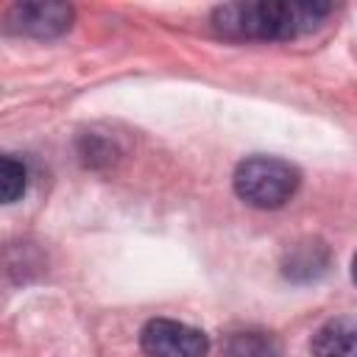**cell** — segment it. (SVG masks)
<instances>
[{
  "instance_id": "1",
  "label": "cell",
  "mask_w": 357,
  "mask_h": 357,
  "mask_svg": "<svg viewBox=\"0 0 357 357\" xmlns=\"http://www.w3.org/2000/svg\"><path fill=\"white\" fill-rule=\"evenodd\" d=\"M332 14L329 3H223L209 22L218 36L231 42H287L315 31Z\"/></svg>"
},
{
  "instance_id": "4",
  "label": "cell",
  "mask_w": 357,
  "mask_h": 357,
  "mask_svg": "<svg viewBox=\"0 0 357 357\" xmlns=\"http://www.w3.org/2000/svg\"><path fill=\"white\" fill-rule=\"evenodd\" d=\"M73 25V6L67 3H14L3 17V31L28 39H56Z\"/></svg>"
},
{
  "instance_id": "8",
  "label": "cell",
  "mask_w": 357,
  "mask_h": 357,
  "mask_svg": "<svg viewBox=\"0 0 357 357\" xmlns=\"http://www.w3.org/2000/svg\"><path fill=\"white\" fill-rule=\"evenodd\" d=\"M28 187V170L22 162H17L14 156H3L0 159V195L3 204H14L25 195Z\"/></svg>"
},
{
  "instance_id": "5",
  "label": "cell",
  "mask_w": 357,
  "mask_h": 357,
  "mask_svg": "<svg viewBox=\"0 0 357 357\" xmlns=\"http://www.w3.org/2000/svg\"><path fill=\"white\" fill-rule=\"evenodd\" d=\"M312 357H357V318L337 315L321 324L310 340Z\"/></svg>"
},
{
  "instance_id": "6",
  "label": "cell",
  "mask_w": 357,
  "mask_h": 357,
  "mask_svg": "<svg viewBox=\"0 0 357 357\" xmlns=\"http://www.w3.org/2000/svg\"><path fill=\"white\" fill-rule=\"evenodd\" d=\"M329 268V248L321 240H301L296 243L282 262V271L287 279L293 282H312L318 276H324Z\"/></svg>"
},
{
  "instance_id": "2",
  "label": "cell",
  "mask_w": 357,
  "mask_h": 357,
  "mask_svg": "<svg viewBox=\"0 0 357 357\" xmlns=\"http://www.w3.org/2000/svg\"><path fill=\"white\" fill-rule=\"evenodd\" d=\"M301 184V173L296 165L279 156H245L231 176V187L237 198L254 209H279L284 206Z\"/></svg>"
},
{
  "instance_id": "3",
  "label": "cell",
  "mask_w": 357,
  "mask_h": 357,
  "mask_svg": "<svg viewBox=\"0 0 357 357\" xmlns=\"http://www.w3.org/2000/svg\"><path fill=\"white\" fill-rule=\"evenodd\" d=\"M139 349L148 357H206L209 337L198 326L173 318H153L139 332Z\"/></svg>"
},
{
  "instance_id": "9",
  "label": "cell",
  "mask_w": 357,
  "mask_h": 357,
  "mask_svg": "<svg viewBox=\"0 0 357 357\" xmlns=\"http://www.w3.org/2000/svg\"><path fill=\"white\" fill-rule=\"evenodd\" d=\"M351 279H354V284H357V254H354V259H351Z\"/></svg>"
},
{
  "instance_id": "7",
  "label": "cell",
  "mask_w": 357,
  "mask_h": 357,
  "mask_svg": "<svg viewBox=\"0 0 357 357\" xmlns=\"http://www.w3.org/2000/svg\"><path fill=\"white\" fill-rule=\"evenodd\" d=\"M223 357H282V346L265 329H237L226 335Z\"/></svg>"
}]
</instances>
